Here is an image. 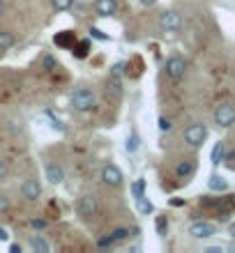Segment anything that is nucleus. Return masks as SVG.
I'll list each match as a JSON object with an SVG mask.
<instances>
[{"instance_id":"nucleus-1","label":"nucleus","mask_w":235,"mask_h":253,"mask_svg":"<svg viewBox=\"0 0 235 253\" xmlns=\"http://www.w3.org/2000/svg\"><path fill=\"white\" fill-rule=\"evenodd\" d=\"M97 104V97L90 87H76L72 97H69V106L74 108L76 113H90Z\"/></svg>"},{"instance_id":"nucleus-2","label":"nucleus","mask_w":235,"mask_h":253,"mask_svg":"<svg viewBox=\"0 0 235 253\" xmlns=\"http://www.w3.org/2000/svg\"><path fill=\"white\" fill-rule=\"evenodd\" d=\"M99 212V200L94 193H81L79 200H76V214L81 219H94Z\"/></svg>"},{"instance_id":"nucleus-3","label":"nucleus","mask_w":235,"mask_h":253,"mask_svg":"<svg viewBox=\"0 0 235 253\" xmlns=\"http://www.w3.org/2000/svg\"><path fill=\"white\" fill-rule=\"evenodd\" d=\"M157 26L164 35H178L182 30V16L175 9H164L159 14V21H157Z\"/></svg>"},{"instance_id":"nucleus-4","label":"nucleus","mask_w":235,"mask_h":253,"mask_svg":"<svg viewBox=\"0 0 235 253\" xmlns=\"http://www.w3.org/2000/svg\"><path fill=\"white\" fill-rule=\"evenodd\" d=\"M182 138L187 143L189 147H201L205 140H208V126L203 125V122H194V125H189L182 133Z\"/></svg>"},{"instance_id":"nucleus-5","label":"nucleus","mask_w":235,"mask_h":253,"mask_svg":"<svg viewBox=\"0 0 235 253\" xmlns=\"http://www.w3.org/2000/svg\"><path fill=\"white\" fill-rule=\"evenodd\" d=\"M212 120L219 129H231L235 125V106L231 101H224L219 106L215 108V113H212Z\"/></svg>"},{"instance_id":"nucleus-6","label":"nucleus","mask_w":235,"mask_h":253,"mask_svg":"<svg viewBox=\"0 0 235 253\" xmlns=\"http://www.w3.org/2000/svg\"><path fill=\"white\" fill-rule=\"evenodd\" d=\"M164 69H166V76L171 81H182L185 74H187V60L182 55H171L166 65H164Z\"/></svg>"},{"instance_id":"nucleus-7","label":"nucleus","mask_w":235,"mask_h":253,"mask_svg":"<svg viewBox=\"0 0 235 253\" xmlns=\"http://www.w3.org/2000/svg\"><path fill=\"white\" fill-rule=\"evenodd\" d=\"M187 233L194 237V240H210L217 235V226L210 223V221H191L187 228Z\"/></svg>"},{"instance_id":"nucleus-8","label":"nucleus","mask_w":235,"mask_h":253,"mask_svg":"<svg viewBox=\"0 0 235 253\" xmlns=\"http://www.w3.org/2000/svg\"><path fill=\"white\" fill-rule=\"evenodd\" d=\"M122 170L115 164H106V166L101 168V182L106 184V187H111V189H120L122 187Z\"/></svg>"},{"instance_id":"nucleus-9","label":"nucleus","mask_w":235,"mask_h":253,"mask_svg":"<svg viewBox=\"0 0 235 253\" xmlns=\"http://www.w3.org/2000/svg\"><path fill=\"white\" fill-rule=\"evenodd\" d=\"M94 14L101 16V19H111L120 12V2L118 0H94Z\"/></svg>"},{"instance_id":"nucleus-10","label":"nucleus","mask_w":235,"mask_h":253,"mask_svg":"<svg viewBox=\"0 0 235 253\" xmlns=\"http://www.w3.org/2000/svg\"><path fill=\"white\" fill-rule=\"evenodd\" d=\"M21 196L28 200V203H35V200L42 196V182L37 177H28L23 184H21Z\"/></svg>"},{"instance_id":"nucleus-11","label":"nucleus","mask_w":235,"mask_h":253,"mask_svg":"<svg viewBox=\"0 0 235 253\" xmlns=\"http://www.w3.org/2000/svg\"><path fill=\"white\" fill-rule=\"evenodd\" d=\"M53 44L58 48H62V51H69V48L76 44V35L74 30H60V33L53 35Z\"/></svg>"},{"instance_id":"nucleus-12","label":"nucleus","mask_w":235,"mask_h":253,"mask_svg":"<svg viewBox=\"0 0 235 253\" xmlns=\"http://www.w3.org/2000/svg\"><path fill=\"white\" fill-rule=\"evenodd\" d=\"M44 173H47V180L51 184H62L65 180V170H62L60 164H55V161H48L47 166H44Z\"/></svg>"},{"instance_id":"nucleus-13","label":"nucleus","mask_w":235,"mask_h":253,"mask_svg":"<svg viewBox=\"0 0 235 253\" xmlns=\"http://www.w3.org/2000/svg\"><path fill=\"white\" fill-rule=\"evenodd\" d=\"M28 247H30V251H35V253H51V251H53L51 242H47L42 235H30Z\"/></svg>"},{"instance_id":"nucleus-14","label":"nucleus","mask_w":235,"mask_h":253,"mask_svg":"<svg viewBox=\"0 0 235 253\" xmlns=\"http://www.w3.org/2000/svg\"><path fill=\"white\" fill-rule=\"evenodd\" d=\"M127 237H129L127 228H118V230H113L108 237H101L97 244H99V247H113V244H118V242H125Z\"/></svg>"},{"instance_id":"nucleus-15","label":"nucleus","mask_w":235,"mask_h":253,"mask_svg":"<svg viewBox=\"0 0 235 253\" xmlns=\"http://www.w3.org/2000/svg\"><path fill=\"white\" fill-rule=\"evenodd\" d=\"M194 173H196V161L194 159H185L175 166V175H178L180 180H189Z\"/></svg>"},{"instance_id":"nucleus-16","label":"nucleus","mask_w":235,"mask_h":253,"mask_svg":"<svg viewBox=\"0 0 235 253\" xmlns=\"http://www.w3.org/2000/svg\"><path fill=\"white\" fill-rule=\"evenodd\" d=\"M72 55H74L76 60H83V58H88L90 55V51H93V44H90V40H76V44L72 48Z\"/></svg>"},{"instance_id":"nucleus-17","label":"nucleus","mask_w":235,"mask_h":253,"mask_svg":"<svg viewBox=\"0 0 235 253\" xmlns=\"http://www.w3.org/2000/svg\"><path fill=\"white\" fill-rule=\"evenodd\" d=\"M16 44V35L12 30H0V53L2 51H9V48Z\"/></svg>"},{"instance_id":"nucleus-18","label":"nucleus","mask_w":235,"mask_h":253,"mask_svg":"<svg viewBox=\"0 0 235 253\" xmlns=\"http://www.w3.org/2000/svg\"><path fill=\"white\" fill-rule=\"evenodd\" d=\"M106 90L108 92H113V94H122V76H118V74H108Z\"/></svg>"},{"instance_id":"nucleus-19","label":"nucleus","mask_w":235,"mask_h":253,"mask_svg":"<svg viewBox=\"0 0 235 253\" xmlns=\"http://www.w3.org/2000/svg\"><path fill=\"white\" fill-rule=\"evenodd\" d=\"M208 189L210 191H226L229 189V182L224 180L222 175H210V180H208Z\"/></svg>"},{"instance_id":"nucleus-20","label":"nucleus","mask_w":235,"mask_h":253,"mask_svg":"<svg viewBox=\"0 0 235 253\" xmlns=\"http://www.w3.org/2000/svg\"><path fill=\"white\" fill-rule=\"evenodd\" d=\"M224 154H226V145H224L222 140L219 143H215V147H212V154H210V161H212V166H219L224 161Z\"/></svg>"},{"instance_id":"nucleus-21","label":"nucleus","mask_w":235,"mask_h":253,"mask_svg":"<svg viewBox=\"0 0 235 253\" xmlns=\"http://www.w3.org/2000/svg\"><path fill=\"white\" fill-rule=\"evenodd\" d=\"M139 147H141V136H139L136 129H132V133L127 136V143H125V150H127L129 154H134Z\"/></svg>"},{"instance_id":"nucleus-22","label":"nucleus","mask_w":235,"mask_h":253,"mask_svg":"<svg viewBox=\"0 0 235 253\" xmlns=\"http://www.w3.org/2000/svg\"><path fill=\"white\" fill-rule=\"evenodd\" d=\"M136 207H139V212L145 214V216L155 212V205H152V203L148 200V196H141V198H136Z\"/></svg>"},{"instance_id":"nucleus-23","label":"nucleus","mask_w":235,"mask_h":253,"mask_svg":"<svg viewBox=\"0 0 235 253\" xmlns=\"http://www.w3.org/2000/svg\"><path fill=\"white\" fill-rule=\"evenodd\" d=\"M155 228H157V235H159V237H166V233H168V219H166V214L157 216V219H155Z\"/></svg>"},{"instance_id":"nucleus-24","label":"nucleus","mask_w":235,"mask_h":253,"mask_svg":"<svg viewBox=\"0 0 235 253\" xmlns=\"http://www.w3.org/2000/svg\"><path fill=\"white\" fill-rule=\"evenodd\" d=\"M72 5H74V0H51V7L55 12H67L72 9Z\"/></svg>"},{"instance_id":"nucleus-25","label":"nucleus","mask_w":235,"mask_h":253,"mask_svg":"<svg viewBox=\"0 0 235 253\" xmlns=\"http://www.w3.org/2000/svg\"><path fill=\"white\" fill-rule=\"evenodd\" d=\"M132 196H134V200L145 196V180H136L134 184H132Z\"/></svg>"},{"instance_id":"nucleus-26","label":"nucleus","mask_w":235,"mask_h":253,"mask_svg":"<svg viewBox=\"0 0 235 253\" xmlns=\"http://www.w3.org/2000/svg\"><path fill=\"white\" fill-rule=\"evenodd\" d=\"M47 118H51V122H53V129H58V131H67V126L62 125V120H60V118H55L51 111H47Z\"/></svg>"},{"instance_id":"nucleus-27","label":"nucleus","mask_w":235,"mask_h":253,"mask_svg":"<svg viewBox=\"0 0 235 253\" xmlns=\"http://www.w3.org/2000/svg\"><path fill=\"white\" fill-rule=\"evenodd\" d=\"M88 33H90V37H94V40H99V42H108V35H104L99 30V28H90V30H88Z\"/></svg>"},{"instance_id":"nucleus-28","label":"nucleus","mask_w":235,"mask_h":253,"mask_svg":"<svg viewBox=\"0 0 235 253\" xmlns=\"http://www.w3.org/2000/svg\"><path fill=\"white\" fill-rule=\"evenodd\" d=\"M9 212V198H7V193H0V214Z\"/></svg>"},{"instance_id":"nucleus-29","label":"nucleus","mask_w":235,"mask_h":253,"mask_svg":"<svg viewBox=\"0 0 235 253\" xmlns=\"http://www.w3.org/2000/svg\"><path fill=\"white\" fill-rule=\"evenodd\" d=\"M7 177H9V166H7L5 161L0 159V182H5Z\"/></svg>"},{"instance_id":"nucleus-30","label":"nucleus","mask_w":235,"mask_h":253,"mask_svg":"<svg viewBox=\"0 0 235 253\" xmlns=\"http://www.w3.org/2000/svg\"><path fill=\"white\" fill-rule=\"evenodd\" d=\"M108 74H118V76H125V62H115L113 67H111V72Z\"/></svg>"},{"instance_id":"nucleus-31","label":"nucleus","mask_w":235,"mask_h":253,"mask_svg":"<svg viewBox=\"0 0 235 253\" xmlns=\"http://www.w3.org/2000/svg\"><path fill=\"white\" fill-rule=\"evenodd\" d=\"M159 129L161 131H171V129H173V122L168 120V118H159Z\"/></svg>"},{"instance_id":"nucleus-32","label":"nucleus","mask_w":235,"mask_h":253,"mask_svg":"<svg viewBox=\"0 0 235 253\" xmlns=\"http://www.w3.org/2000/svg\"><path fill=\"white\" fill-rule=\"evenodd\" d=\"M30 228H35V230H44V228H47V221L33 219V221H30Z\"/></svg>"},{"instance_id":"nucleus-33","label":"nucleus","mask_w":235,"mask_h":253,"mask_svg":"<svg viewBox=\"0 0 235 253\" xmlns=\"http://www.w3.org/2000/svg\"><path fill=\"white\" fill-rule=\"evenodd\" d=\"M44 67H47L48 72H51V69H53V67H55V58H51V55H47V58H44Z\"/></svg>"},{"instance_id":"nucleus-34","label":"nucleus","mask_w":235,"mask_h":253,"mask_svg":"<svg viewBox=\"0 0 235 253\" xmlns=\"http://www.w3.org/2000/svg\"><path fill=\"white\" fill-rule=\"evenodd\" d=\"M9 240V233H7V228L0 226V242H7Z\"/></svg>"},{"instance_id":"nucleus-35","label":"nucleus","mask_w":235,"mask_h":253,"mask_svg":"<svg viewBox=\"0 0 235 253\" xmlns=\"http://www.w3.org/2000/svg\"><path fill=\"white\" fill-rule=\"evenodd\" d=\"M141 5H145V7H152V5H157V0H139Z\"/></svg>"},{"instance_id":"nucleus-36","label":"nucleus","mask_w":235,"mask_h":253,"mask_svg":"<svg viewBox=\"0 0 235 253\" xmlns=\"http://www.w3.org/2000/svg\"><path fill=\"white\" fill-rule=\"evenodd\" d=\"M9 251H12V253H21V244H12V247H9Z\"/></svg>"},{"instance_id":"nucleus-37","label":"nucleus","mask_w":235,"mask_h":253,"mask_svg":"<svg viewBox=\"0 0 235 253\" xmlns=\"http://www.w3.org/2000/svg\"><path fill=\"white\" fill-rule=\"evenodd\" d=\"M229 235H231V237H233V240H235V221H233V223H231V226H229Z\"/></svg>"},{"instance_id":"nucleus-38","label":"nucleus","mask_w":235,"mask_h":253,"mask_svg":"<svg viewBox=\"0 0 235 253\" xmlns=\"http://www.w3.org/2000/svg\"><path fill=\"white\" fill-rule=\"evenodd\" d=\"M222 251V247H212V249H208V253H219Z\"/></svg>"},{"instance_id":"nucleus-39","label":"nucleus","mask_w":235,"mask_h":253,"mask_svg":"<svg viewBox=\"0 0 235 253\" xmlns=\"http://www.w3.org/2000/svg\"><path fill=\"white\" fill-rule=\"evenodd\" d=\"M2 9H5V2L0 0V16H2Z\"/></svg>"}]
</instances>
